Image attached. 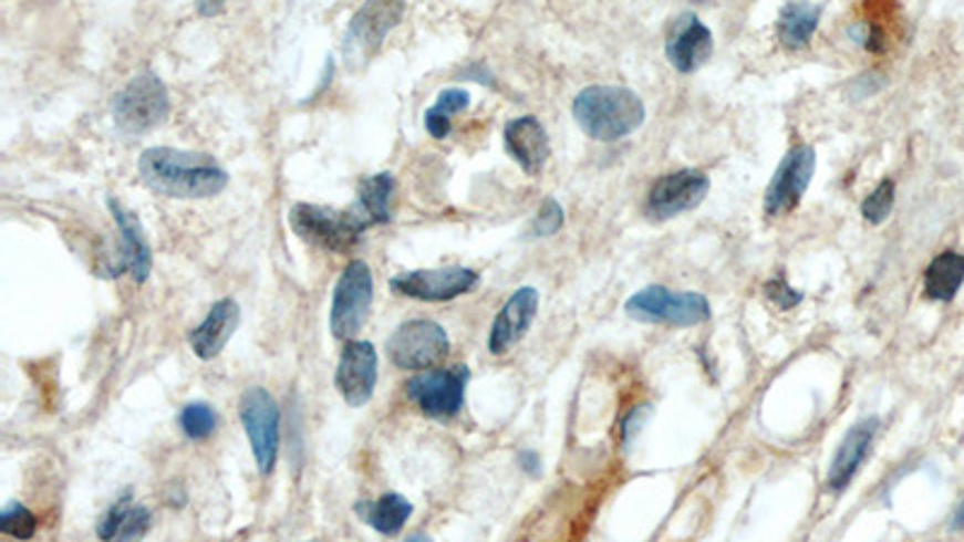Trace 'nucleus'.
Segmentation results:
<instances>
[{
	"mask_svg": "<svg viewBox=\"0 0 964 542\" xmlns=\"http://www.w3.org/2000/svg\"><path fill=\"white\" fill-rule=\"evenodd\" d=\"M376 378L379 355L374 345L366 341H348L335 369V388L341 398L350 408H362L374 398Z\"/></svg>",
	"mask_w": 964,
	"mask_h": 542,
	"instance_id": "4468645a",
	"label": "nucleus"
},
{
	"mask_svg": "<svg viewBox=\"0 0 964 542\" xmlns=\"http://www.w3.org/2000/svg\"><path fill=\"white\" fill-rule=\"evenodd\" d=\"M169 112H172L169 92L155 73L135 75L131 83L116 94L112 104L116 126L126 135H143L155 131L157 126L165 124Z\"/></svg>",
	"mask_w": 964,
	"mask_h": 542,
	"instance_id": "20e7f679",
	"label": "nucleus"
},
{
	"mask_svg": "<svg viewBox=\"0 0 964 542\" xmlns=\"http://www.w3.org/2000/svg\"><path fill=\"white\" fill-rule=\"evenodd\" d=\"M878 427H880L878 417H863L844 434V439L839 441L830 470H827V487H830L832 492L847 490L851 480L859 476L861 466L865 463L868 454L873 449Z\"/></svg>",
	"mask_w": 964,
	"mask_h": 542,
	"instance_id": "dca6fc26",
	"label": "nucleus"
},
{
	"mask_svg": "<svg viewBox=\"0 0 964 542\" xmlns=\"http://www.w3.org/2000/svg\"><path fill=\"white\" fill-rule=\"evenodd\" d=\"M225 10V3H198L200 15H217Z\"/></svg>",
	"mask_w": 964,
	"mask_h": 542,
	"instance_id": "72a5a7b5",
	"label": "nucleus"
},
{
	"mask_svg": "<svg viewBox=\"0 0 964 542\" xmlns=\"http://www.w3.org/2000/svg\"><path fill=\"white\" fill-rule=\"evenodd\" d=\"M449 335L439 323L413 319L401 323L386 343V355L398 369L423 372L449 355Z\"/></svg>",
	"mask_w": 964,
	"mask_h": 542,
	"instance_id": "1a4fd4ad",
	"label": "nucleus"
},
{
	"mask_svg": "<svg viewBox=\"0 0 964 542\" xmlns=\"http://www.w3.org/2000/svg\"><path fill=\"white\" fill-rule=\"evenodd\" d=\"M765 294H767V300L777 306V309H781V311H789V309H794V306H798L800 304V300H804V294H800L798 290H794L789 282H786L784 278H774V280H769L767 284H765Z\"/></svg>",
	"mask_w": 964,
	"mask_h": 542,
	"instance_id": "7c9ffc66",
	"label": "nucleus"
},
{
	"mask_svg": "<svg viewBox=\"0 0 964 542\" xmlns=\"http://www.w3.org/2000/svg\"><path fill=\"white\" fill-rule=\"evenodd\" d=\"M642 423H644L642 408H636L634 413H630L628 419H624V423H622V439H624V441H630V439H632V434H634V431H640Z\"/></svg>",
	"mask_w": 964,
	"mask_h": 542,
	"instance_id": "2f4dec72",
	"label": "nucleus"
},
{
	"mask_svg": "<svg viewBox=\"0 0 964 542\" xmlns=\"http://www.w3.org/2000/svg\"><path fill=\"white\" fill-rule=\"evenodd\" d=\"M239 417L256 466L261 476H270L278 463L280 451V410L276 398L263 386H251L241 393Z\"/></svg>",
	"mask_w": 964,
	"mask_h": 542,
	"instance_id": "0eeeda50",
	"label": "nucleus"
},
{
	"mask_svg": "<svg viewBox=\"0 0 964 542\" xmlns=\"http://www.w3.org/2000/svg\"><path fill=\"white\" fill-rule=\"evenodd\" d=\"M241 311L235 300H220L215 302L208 311V316L198 323L196 329L188 333V345H191L194 355L203 362L215 359L225 345L232 341V335L239 329Z\"/></svg>",
	"mask_w": 964,
	"mask_h": 542,
	"instance_id": "6ab92c4d",
	"label": "nucleus"
},
{
	"mask_svg": "<svg viewBox=\"0 0 964 542\" xmlns=\"http://www.w3.org/2000/svg\"><path fill=\"white\" fill-rule=\"evenodd\" d=\"M564 225V210L554 198H546L542 200V206L536 215V220L531 225V234L533 237H552L558 234Z\"/></svg>",
	"mask_w": 964,
	"mask_h": 542,
	"instance_id": "c756f323",
	"label": "nucleus"
},
{
	"mask_svg": "<svg viewBox=\"0 0 964 542\" xmlns=\"http://www.w3.org/2000/svg\"><path fill=\"white\" fill-rule=\"evenodd\" d=\"M538 304L540 294L536 288H519L509 296L507 304L497 314L490 331V341H487V347H490L493 355H505V352H509L521 341L538 314Z\"/></svg>",
	"mask_w": 964,
	"mask_h": 542,
	"instance_id": "a211bd4d",
	"label": "nucleus"
},
{
	"mask_svg": "<svg viewBox=\"0 0 964 542\" xmlns=\"http://www.w3.org/2000/svg\"><path fill=\"white\" fill-rule=\"evenodd\" d=\"M709 194V176L699 169H681L665 174L651 186L646 212L654 220H671V217L695 210Z\"/></svg>",
	"mask_w": 964,
	"mask_h": 542,
	"instance_id": "ddd939ff",
	"label": "nucleus"
},
{
	"mask_svg": "<svg viewBox=\"0 0 964 542\" xmlns=\"http://www.w3.org/2000/svg\"><path fill=\"white\" fill-rule=\"evenodd\" d=\"M147 528H151V511L135 504L131 494H124L97 521V538L102 542H135L147 533Z\"/></svg>",
	"mask_w": 964,
	"mask_h": 542,
	"instance_id": "412c9836",
	"label": "nucleus"
},
{
	"mask_svg": "<svg viewBox=\"0 0 964 542\" xmlns=\"http://www.w3.org/2000/svg\"><path fill=\"white\" fill-rule=\"evenodd\" d=\"M405 542H432V538H429V535H425V533H415V535H411V538H407Z\"/></svg>",
	"mask_w": 964,
	"mask_h": 542,
	"instance_id": "c9c22d12",
	"label": "nucleus"
},
{
	"mask_svg": "<svg viewBox=\"0 0 964 542\" xmlns=\"http://www.w3.org/2000/svg\"><path fill=\"white\" fill-rule=\"evenodd\" d=\"M519 463H521V468L528 472V476H540V458H538V454L536 451H524L521 456H519Z\"/></svg>",
	"mask_w": 964,
	"mask_h": 542,
	"instance_id": "473e14b6",
	"label": "nucleus"
},
{
	"mask_svg": "<svg viewBox=\"0 0 964 542\" xmlns=\"http://www.w3.org/2000/svg\"><path fill=\"white\" fill-rule=\"evenodd\" d=\"M108 210H112L116 227L121 232V261L116 278L124 275L126 270L135 282H145L153 270V249L145 237L141 217L121 206L116 198H108Z\"/></svg>",
	"mask_w": 964,
	"mask_h": 542,
	"instance_id": "f3484780",
	"label": "nucleus"
},
{
	"mask_svg": "<svg viewBox=\"0 0 964 542\" xmlns=\"http://www.w3.org/2000/svg\"><path fill=\"white\" fill-rule=\"evenodd\" d=\"M374 300V278L364 261H350L333 290L331 331L338 341H355L370 319Z\"/></svg>",
	"mask_w": 964,
	"mask_h": 542,
	"instance_id": "423d86ee",
	"label": "nucleus"
},
{
	"mask_svg": "<svg viewBox=\"0 0 964 542\" xmlns=\"http://www.w3.org/2000/svg\"><path fill=\"white\" fill-rule=\"evenodd\" d=\"M964 282V256L943 251L935 256L923 275V292L933 302H953Z\"/></svg>",
	"mask_w": 964,
	"mask_h": 542,
	"instance_id": "5701e85b",
	"label": "nucleus"
},
{
	"mask_svg": "<svg viewBox=\"0 0 964 542\" xmlns=\"http://www.w3.org/2000/svg\"><path fill=\"white\" fill-rule=\"evenodd\" d=\"M480 275L470 268L452 265L437 270H407L391 280V290L417 302H452L478 288Z\"/></svg>",
	"mask_w": 964,
	"mask_h": 542,
	"instance_id": "f8f14e48",
	"label": "nucleus"
},
{
	"mask_svg": "<svg viewBox=\"0 0 964 542\" xmlns=\"http://www.w3.org/2000/svg\"><path fill=\"white\" fill-rule=\"evenodd\" d=\"M470 106V94L460 87H449L439 92L437 102H434L425 112V128L434 140L449 138L452 133V116L466 112Z\"/></svg>",
	"mask_w": 964,
	"mask_h": 542,
	"instance_id": "a878e982",
	"label": "nucleus"
},
{
	"mask_svg": "<svg viewBox=\"0 0 964 542\" xmlns=\"http://www.w3.org/2000/svg\"><path fill=\"white\" fill-rule=\"evenodd\" d=\"M355 513L376 533L391 538L398 535L407 519L413 517V504L403 494L391 492L379 497L376 501H360V504H355Z\"/></svg>",
	"mask_w": 964,
	"mask_h": 542,
	"instance_id": "4be33fe9",
	"label": "nucleus"
},
{
	"mask_svg": "<svg viewBox=\"0 0 964 542\" xmlns=\"http://www.w3.org/2000/svg\"><path fill=\"white\" fill-rule=\"evenodd\" d=\"M892 208H894V181L885 179L880 181L875 191L863 200L861 215L865 217V222L882 225L890 217Z\"/></svg>",
	"mask_w": 964,
	"mask_h": 542,
	"instance_id": "c85d7f7f",
	"label": "nucleus"
},
{
	"mask_svg": "<svg viewBox=\"0 0 964 542\" xmlns=\"http://www.w3.org/2000/svg\"><path fill=\"white\" fill-rule=\"evenodd\" d=\"M470 369L466 364L449 369H427L415 374L405 384V396L411 398L419 413L434 419H449L460 413L466 403V388Z\"/></svg>",
	"mask_w": 964,
	"mask_h": 542,
	"instance_id": "6e6552de",
	"label": "nucleus"
},
{
	"mask_svg": "<svg viewBox=\"0 0 964 542\" xmlns=\"http://www.w3.org/2000/svg\"><path fill=\"white\" fill-rule=\"evenodd\" d=\"M393 191H396V181L388 171L374 174L370 179H364L357 194L355 210L364 217L372 227L384 225L391 220V200Z\"/></svg>",
	"mask_w": 964,
	"mask_h": 542,
	"instance_id": "393cba45",
	"label": "nucleus"
},
{
	"mask_svg": "<svg viewBox=\"0 0 964 542\" xmlns=\"http://www.w3.org/2000/svg\"><path fill=\"white\" fill-rule=\"evenodd\" d=\"M815 167H818V157L810 145L791 147L767 186L765 212L769 217H784L796 210L812 181Z\"/></svg>",
	"mask_w": 964,
	"mask_h": 542,
	"instance_id": "9b49d317",
	"label": "nucleus"
},
{
	"mask_svg": "<svg viewBox=\"0 0 964 542\" xmlns=\"http://www.w3.org/2000/svg\"><path fill=\"white\" fill-rule=\"evenodd\" d=\"M953 528H964V499H962V504L957 507L955 517H953Z\"/></svg>",
	"mask_w": 964,
	"mask_h": 542,
	"instance_id": "f704fd0d",
	"label": "nucleus"
},
{
	"mask_svg": "<svg viewBox=\"0 0 964 542\" xmlns=\"http://www.w3.org/2000/svg\"><path fill=\"white\" fill-rule=\"evenodd\" d=\"M179 425H182L188 439L203 441V439H208L210 434L217 429V413L210 408L208 403H200V400L188 403L179 415Z\"/></svg>",
	"mask_w": 964,
	"mask_h": 542,
	"instance_id": "bb28decb",
	"label": "nucleus"
},
{
	"mask_svg": "<svg viewBox=\"0 0 964 542\" xmlns=\"http://www.w3.org/2000/svg\"><path fill=\"white\" fill-rule=\"evenodd\" d=\"M822 15V6L812 3H789L779 12L777 22V37L786 49H804L812 32L818 30V22Z\"/></svg>",
	"mask_w": 964,
	"mask_h": 542,
	"instance_id": "b1692460",
	"label": "nucleus"
},
{
	"mask_svg": "<svg viewBox=\"0 0 964 542\" xmlns=\"http://www.w3.org/2000/svg\"><path fill=\"white\" fill-rule=\"evenodd\" d=\"M138 171L151 191L176 200L215 198L229 184L227 171L213 155L179 147H147L141 155Z\"/></svg>",
	"mask_w": 964,
	"mask_h": 542,
	"instance_id": "f257e3e1",
	"label": "nucleus"
},
{
	"mask_svg": "<svg viewBox=\"0 0 964 542\" xmlns=\"http://www.w3.org/2000/svg\"><path fill=\"white\" fill-rule=\"evenodd\" d=\"M628 316L642 323H668L692 329V325L707 323L712 319V304L699 292H673L661 284L634 292L624 304Z\"/></svg>",
	"mask_w": 964,
	"mask_h": 542,
	"instance_id": "39448f33",
	"label": "nucleus"
},
{
	"mask_svg": "<svg viewBox=\"0 0 964 542\" xmlns=\"http://www.w3.org/2000/svg\"><path fill=\"white\" fill-rule=\"evenodd\" d=\"M714 37L695 12H681L665 37V56L677 73H695L712 59Z\"/></svg>",
	"mask_w": 964,
	"mask_h": 542,
	"instance_id": "2eb2a0df",
	"label": "nucleus"
},
{
	"mask_svg": "<svg viewBox=\"0 0 964 542\" xmlns=\"http://www.w3.org/2000/svg\"><path fill=\"white\" fill-rule=\"evenodd\" d=\"M403 15H405L403 3H382V0H376V3L362 6L348 24L345 42H343L345 63L350 67H362L370 63L376 56V51L382 49L388 32L401 22Z\"/></svg>",
	"mask_w": 964,
	"mask_h": 542,
	"instance_id": "9d476101",
	"label": "nucleus"
},
{
	"mask_svg": "<svg viewBox=\"0 0 964 542\" xmlns=\"http://www.w3.org/2000/svg\"><path fill=\"white\" fill-rule=\"evenodd\" d=\"M572 112L579 128L589 138L601 143L628 138L646 118V108L640 94L615 85H593L581 90Z\"/></svg>",
	"mask_w": 964,
	"mask_h": 542,
	"instance_id": "f03ea898",
	"label": "nucleus"
},
{
	"mask_svg": "<svg viewBox=\"0 0 964 542\" xmlns=\"http://www.w3.org/2000/svg\"><path fill=\"white\" fill-rule=\"evenodd\" d=\"M288 220L297 237L333 253H345L350 249H355L360 237L372 227L355 210V206L350 210H335V208L311 206V202H297V206L290 210Z\"/></svg>",
	"mask_w": 964,
	"mask_h": 542,
	"instance_id": "7ed1b4c3",
	"label": "nucleus"
},
{
	"mask_svg": "<svg viewBox=\"0 0 964 542\" xmlns=\"http://www.w3.org/2000/svg\"><path fill=\"white\" fill-rule=\"evenodd\" d=\"M505 147L526 174H540L550 157V138L536 116H519L505 126Z\"/></svg>",
	"mask_w": 964,
	"mask_h": 542,
	"instance_id": "aec40b11",
	"label": "nucleus"
},
{
	"mask_svg": "<svg viewBox=\"0 0 964 542\" xmlns=\"http://www.w3.org/2000/svg\"><path fill=\"white\" fill-rule=\"evenodd\" d=\"M0 533L15 540H32L37 533V517L24 504L12 501L0 513Z\"/></svg>",
	"mask_w": 964,
	"mask_h": 542,
	"instance_id": "cd10ccee",
	"label": "nucleus"
}]
</instances>
